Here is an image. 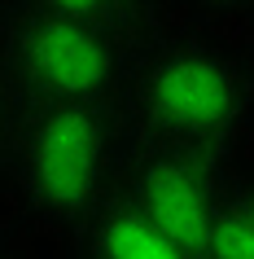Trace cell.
<instances>
[{
  "label": "cell",
  "instance_id": "1",
  "mask_svg": "<svg viewBox=\"0 0 254 259\" xmlns=\"http://www.w3.org/2000/svg\"><path fill=\"white\" fill-rule=\"evenodd\" d=\"M123 114L140 137L224 158L254 123V79L211 40L158 35L132 44Z\"/></svg>",
  "mask_w": 254,
  "mask_h": 259
},
{
  "label": "cell",
  "instance_id": "2",
  "mask_svg": "<svg viewBox=\"0 0 254 259\" xmlns=\"http://www.w3.org/2000/svg\"><path fill=\"white\" fill-rule=\"evenodd\" d=\"M127 141L123 106H22L5 158L18 198L70 229L119 185Z\"/></svg>",
  "mask_w": 254,
  "mask_h": 259
},
{
  "label": "cell",
  "instance_id": "3",
  "mask_svg": "<svg viewBox=\"0 0 254 259\" xmlns=\"http://www.w3.org/2000/svg\"><path fill=\"white\" fill-rule=\"evenodd\" d=\"M132 44L31 0L0 14V70L27 106H123Z\"/></svg>",
  "mask_w": 254,
  "mask_h": 259
},
{
  "label": "cell",
  "instance_id": "4",
  "mask_svg": "<svg viewBox=\"0 0 254 259\" xmlns=\"http://www.w3.org/2000/svg\"><path fill=\"white\" fill-rule=\"evenodd\" d=\"M232 180L237 176L224 167L219 154L188 150V145L158 141V137H140L132 127L123 171H119V189L154 224H162L193 259H201L206 229H211L219 202L228 198Z\"/></svg>",
  "mask_w": 254,
  "mask_h": 259
},
{
  "label": "cell",
  "instance_id": "5",
  "mask_svg": "<svg viewBox=\"0 0 254 259\" xmlns=\"http://www.w3.org/2000/svg\"><path fill=\"white\" fill-rule=\"evenodd\" d=\"M70 237L79 259H193L119 185L70 224Z\"/></svg>",
  "mask_w": 254,
  "mask_h": 259
},
{
  "label": "cell",
  "instance_id": "6",
  "mask_svg": "<svg viewBox=\"0 0 254 259\" xmlns=\"http://www.w3.org/2000/svg\"><path fill=\"white\" fill-rule=\"evenodd\" d=\"M201 259H254V185L232 180L228 198L206 229Z\"/></svg>",
  "mask_w": 254,
  "mask_h": 259
},
{
  "label": "cell",
  "instance_id": "7",
  "mask_svg": "<svg viewBox=\"0 0 254 259\" xmlns=\"http://www.w3.org/2000/svg\"><path fill=\"white\" fill-rule=\"evenodd\" d=\"M31 5L66 14V18H79V22H92V27L110 31V35H123V40H132L136 27L154 9V0H31Z\"/></svg>",
  "mask_w": 254,
  "mask_h": 259
},
{
  "label": "cell",
  "instance_id": "8",
  "mask_svg": "<svg viewBox=\"0 0 254 259\" xmlns=\"http://www.w3.org/2000/svg\"><path fill=\"white\" fill-rule=\"evenodd\" d=\"M22 97H18V88L9 83V75L0 70V154L9 150V137H14V127H18V119H22Z\"/></svg>",
  "mask_w": 254,
  "mask_h": 259
},
{
  "label": "cell",
  "instance_id": "9",
  "mask_svg": "<svg viewBox=\"0 0 254 259\" xmlns=\"http://www.w3.org/2000/svg\"><path fill=\"white\" fill-rule=\"evenodd\" d=\"M193 14L206 18H224V14H241V9H254V0H184Z\"/></svg>",
  "mask_w": 254,
  "mask_h": 259
},
{
  "label": "cell",
  "instance_id": "10",
  "mask_svg": "<svg viewBox=\"0 0 254 259\" xmlns=\"http://www.w3.org/2000/svg\"><path fill=\"white\" fill-rule=\"evenodd\" d=\"M0 259H9V255H0Z\"/></svg>",
  "mask_w": 254,
  "mask_h": 259
}]
</instances>
